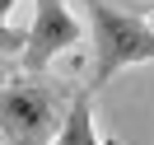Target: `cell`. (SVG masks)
Segmentation results:
<instances>
[{
    "instance_id": "6da1fadb",
    "label": "cell",
    "mask_w": 154,
    "mask_h": 145,
    "mask_svg": "<svg viewBox=\"0 0 154 145\" xmlns=\"http://www.w3.org/2000/svg\"><path fill=\"white\" fill-rule=\"evenodd\" d=\"M70 98H75V89L61 80H47V70L5 75V84H0V140L5 145H51V136L66 122Z\"/></svg>"
},
{
    "instance_id": "7a4b0ae2",
    "label": "cell",
    "mask_w": 154,
    "mask_h": 145,
    "mask_svg": "<svg viewBox=\"0 0 154 145\" xmlns=\"http://www.w3.org/2000/svg\"><path fill=\"white\" fill-rule=\"evenodd\" d=\"M89 42H94V75L89 94H103L122 70L154 66V24L145 14L117 10L112 0H89Z\"/></svg>"
},
{
    "instance_id": "3957f363",
    "label": "cell",
    "mask_w": 154,
    "mask_h": 145,
    "mask_svg": "<svg viewBox=\"0 0 154 145\" xmlns=\"http://www.w3.org/2000/svg\"><path fill=\"white\" fill-rule=\"evenodd\" d=\"M79 42H84V24L75 19V10H70L66 0H33V19H28V28H23L19 61H23L28 75H38L61 52L79 47Z\"/></svg>"
},
{
    "instance_id": "277c9868",
    "label": "cell",
    "mask_w": 154,
    "mask_h": 145,
    "mask_svg": "<svg viewBox=\"0 0 154 145\" xmlns=\"http://www.w3.org/2000/svg\"><path fill=\"white\" fill-rule=\"evenodd\" d=\"M51 145H103L98 140V126H94V94H89L84 84L75 89V98H70V108H66V122L51 136Z\"/></svg>"
},
{
    "instance_id": "5b68a950",
    "label": "cell",
    "mask_w": 154,
    "mask_h": 145,
    "mask_svg": "<svg viewBox=\"0 0 154 145\" xmlns=\"http://www.w3.org/2000/svg\"><path fill=\"white\" fill-rule=\"evenodd\" d=\"M14 5H19V0H0V56H19V52H23V28L10 24Z\"/></svg>"
},
{
    "instance_id": "8992f818",
    "label": "cell",
    "mask_w": 154,
    "mask_h": 145,
    "mask_svg": "<svg viewBox=\"0 0 154 145\" xmlns=\"http://www.w3.org/2000/svg\"><path fill=\"white\" fill-rule=\"evenodd\" d=\"M5 75H10V70H5V66H0V84H5Z\"/></svg>"
},
{
    "instance_id": "52a82bcc",
    "label": "cell",
    "mask_w": 154,
    "mask_h": 145,
    "mask_svg": "<svg viewBox=\"0 0 154 145\" xmlns=\"http://www.w3.org/2000/svg\"><path fill=\"white\" fill-rule=\"evenodd\" d=\"M149 24H154V14H149Z\"/></svg>"
}]
</instances>
